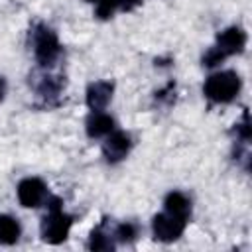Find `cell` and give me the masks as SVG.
<instances>
[{
	"instance_id": "1",
	"label": "cell",
	"mask_w": 252,
	"mask_h": 252,
	"mask_svg": "<svg viewBox=\"0 0 252 252\" xmlns=\"http://www.w3.org/2000/svg\"><path fill=\"white\" fill-rule=\"evenodd\" d=\"M73 224V219L63 213L61 209V199L51 197L47 203V215L41 220V236L49 244H59L67 238L69 228Z\"/></svg>"
},
{
	"instance_id": "2",
	"label": "cell",
	"mask_w": 252,
	"mask_h": 252,
	"mask_svg": "<svg viewBox=\"0 0 252 252\" xmlns=\"http://www.w3.org/2000/svg\"><path fill=\"white\" fill-rule=\"evenodd\" d=\"M246 45V33L240 28H228L224 32L219 33L215 47H211L205 57H203V65L207 67H215L217 63H220L224 57L240 53Z\"/></svg>"
},
{
	"instance_id": "3",
	"label": "cell",
	"mask_w": 252,
	"mask_h": 252,
	"mask_svg": "<svg viewBox=\"0 0 252 252\" xmlns=\"http://www.w3.org/2000/svg\"><path fill=\"white\" fill-rule=\"evenodd\" d=\"M240 91V77L234 71H220L207 79L203 93L215 102H230Z\"/></svg>"
},
{
	"instance_id": "4",
	"label": "cell",
	"mask_w": 252,
	"mask_h": 252,
	"mask_svg": "<svg viewBox=\"0 0 252 252\" xmlns=\"http://www.w3.org/2000/svg\"><path fill=\"white\" fill-rule=\"evenodd\" d=\"M33 53L41 65H53L55 59L59 57L61 53L59 39L49 28L37 26L33 30Z\"/></svg>"
},
{
	"instance_id": "5",
	"label": "cell",
	"mask_w": 252,
	"mask_h": 252,
	"mask_svg": "<svg viewBox=\"0 0 252 252\" xmlns=\"http://www.w3.org/2000/svg\"><path fill=\"white\" fill-rule=\"evenodd\" d=\"M185 224H187V219L185 217H179V215H173L169 211L165 213H159L154 217L152 220V230H154V236L161 242H173L177 240L183 230H185Z\"/></svg>"
},
{
	"instance_id": "6",
	"label": "cell",
	"mask_w": 252,
	"mask_h": 252,
	"mask_svg": "<svg viewBox=\"0 0 252 252\" xmlns=\"http://www.w3.org/2000/svg\"><path fill=\"white\" fill-rule=\"evenodd\" d=\"M130 136L122 130H112L110 134H106V142L102 144V154L108 161H120L128 152H130Z\"/></svg>"
},
{
	"instance_id": "7",
	"label": "cell",
	"mask_w": 252,
	"mask_h": 252,
	"mask_svg": "<svg viewBox=\"0 0 252 252\" xmlns=\"http://www.w3.org/2000/svg\"><path fill=\"white\" fill-rule=\"evenodd\" d=\"M45 183L37 177H28L18 185V199L24 207H39L45 199Z\"/></svg>"
},
{
	"instance_id": "8",
	"label": "cell",
	"mask_w": 252,
	"mask_h": 252,
	"mask_svg": "<svg viewBox=\"0 0 252 252\" xmlns=\"http://www.w3.org/2000/svg\"><path fill=\"white\" fill-rule=\"evenodd\" d=\"M112 89L114 87L108 81H98V83L89 85V89H87V104H89V108L93 112L104 110V106L110 102Z\"/></svg>"
},
{
	"instance_id": "9",
	"label": "cell",
	"mask_w": 252,
	"mask_h": 252,
	"mask_svg": "<svg viewBox=\"0 0 252 252\" xmlns=\"http://www.w3.org/2000/svg\"><path fill=\"white\" fill-rule=\"evenodd\" d=\"M112 130H114V120H112L108 114H104L102 110L93 112V114L89 116V120H87V134H89L91 138L106 136V134H110Z\"/></svg>"
},
{
	"instance_id": "10",
	"label": "cell",
	"mask_w": 252,
	"mask_h": 252,
	"mask_svg": "<svg viewBox=\"0 0 252 252\" xmlns=\"http://www.w3.org/2000/svg\"><path fill=\"white\" fill-rule=\"evenodd\" d=\"M163 205H165V211H169L173 215H179V217H185V219H189V215H191V201L183 193H177V191L169 193L165 197Z\"/></svg>"
},
{
	"instance_id": "11",
	"label": "cell",
	"mask_w": 252,
	"mask_h": 252,
	"mask_svg": "<svg viewBox=\"0 0 252 252\" xmlns=\"http://www.w3.org/2000/svg\"><path fill=\"white\" fill-rule=\"evenodd\" d=\"M18 236H20V224L8 215H0V244H14Z\"/></svg>"
},
{
	"instance_id": "12",
	"label": "cell",
	"mask_w": 252,
	"mask_h": 252,
	"mask_svg": "<svg viewBox=\"0 0 252 252\" xmlns=\"http://www.w3.org/2000/svg\"><path fill=\"white\" fill-rule=\"evenodd\" d=\"M89 248H91V250H112L114 244H112V240L108 238V234H104V232H100V230L96 228V230L91 232Z\"/></svg>"
},
{
	"instance_id": "13",
	"label": "cell",
	"mask_w": 252,
	"mask_h": 252,
	"mask_svg": "<svg viewBox=\"0 0 252 252\" xmlns=\"http://www.w3.org/2000/svg\"><path fill=\"white\" fill-rule=\"evenodd\" d=\"M89 2L96 4V16L98 18H108L120 6V0H89Z\"/></svg>"
},
{
	"instance_id": "14",
	"label": "cell",
	"mask_w": 252,
	"mask_h": 252,
	"mask_svg": "<svg viewBox=\"0 0 252 252\" xmlns=\"http://www.w3.org/2000/svg\"><path fill=\"white\" fill-rule=\"evenodd\" d=\"M114 236H116L120 242H130V240H134V236H136V226H134L132 222H122V224L116 226Z\"/></svg>"
},
{
	"instance_id": "15",
	"label": "cell",
	"mask_w": 252,
	"mask_h": 252,
	"mask_svg": "<svg viewBox=\"0 0 252 252\" xmlns=\"http://www.w3.org/2000/svg\"><path fill=\"white\" fill-rule=\"evenodd\" d=\"M142 0H120V8L122 10H132L136 4H140Z\"/></svg>"
},
{
	"instance_id": "16",
	"label": "cell",
	"mask_w": 252,
	"mask_h": 252,
	"mask_svg": "<svg viewBox=\"0 0 252 252\" xmlns=\"http://www.w3.org/2000/svg\"><path fill=\"white\" fill-rule=\"evenodd\" d=\"M2 94H4V81L0 79V98H2Z\"/></svg>"
}]
</instances>
